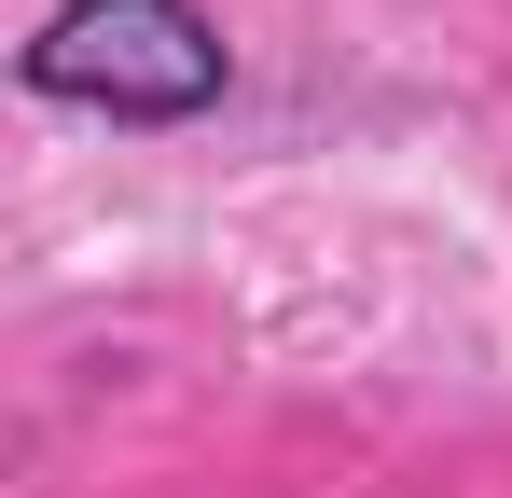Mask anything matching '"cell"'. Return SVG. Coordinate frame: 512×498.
<instances>
[{
  "mask_svg": "<svg viewBox=\"0 0 512 498\" xmlns=\"http://www.w3.org/2000/svg\"><path fill=\"white\" fill-rule=\"evenodd\" d=\"M14 70H28V97H70L111 125H180L222 97V28L194 0H70V14H42V42Z\"/></svg>",
  "mask_w": 512,
  "mask_h": 498,
  "instance_id": "6da1fadb",
  "label": "cell"
}]
</instances>
